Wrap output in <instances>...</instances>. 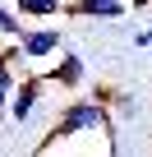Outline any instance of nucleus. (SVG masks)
Wrapping results in <instances>:
<instances>
[{
	"instance_id": "obj_7",
	"label": "nucleus",
	"mask_w": 152,
	"mask_h": 157,
	"mask_svg": "<svg viewBox=\"0 0 152 157\" xmlns=\"http://www.w3.org/2000/svg\"><path fill=\"white\" fill-rule=\"evenodd\" d=\"M28 28H23V19L14 14V10H5V5H0V37H5V42H19Z\"/></svg>"
},
{
	"instance_id": "obj_6",
	"label": "nucleus",
	"mask_w": 152,
	"mask_h": 157,
	"mask_svg": "<svg viewBox=\"0 0 152 157\" xmlns=\"http://www.w3.org/2000/svg\"><path fill=\"white\" fill-rule=\"evenodd\" d=\"M65 10H69L65 0H14V14L19 19H42V23L46 19H60Z\"/></svg>"
},
{
	"instance_id": "obj_2",
	"label": "nucleus",
	"mask_w": 152,
	"mask_h": 157,
	"mask_svg": "<svg viewBox=\"0 0 152 157\" xmlns=\"http://www.w3.org/2000/svg\"><path fill=\"white\" fill-rule=\"evenodd\" d=\"M60 46H65V33H60L55 23H37V28H28V33L19 37V51H23L28 65H32V60H51V56H60Z\"/></svg>"
},
{
	"instance_id": "obj_5",
	"label": "nucleus",
	"mask_w": 152,
	"mask_h": 157,
	"mask_svg": "<svg viewBox=\"0 0 152 157\" xmlns=\"http://www.w3.org/2000/svg\"><path fill=\"white\" fill-rule=\"evenodd\" d=\"M124 5L129 0H74L69 14H79V19H120Z\"/></svg>"
},
{
	"instance_id": "obj_4",
	"label": "nucleus",
	"mask_w": 152,
	"mask_h": 157,
	"mask_svg": "<svg viewBox=\"0 0 152 157\" xmlns=\"http://www.w3.org/2000/svg\"><path fill=\"white\" fill-rule=\"evenodd\" d=\"M42 78H46V83H55V88H83V78H88V65H83V56H74V51H60V56H55V69H46Z\"/></svg>"
},
{
	"instance_id": "obj_1",
	"label": "nucleus",
	"mask_w": 152,
	"mask_h": 157,
	"mask_svg": "<svg viewBox=\"0 0 152 157\" xmlns=\"http://www.w3.org/2000/svg\"><path fill=\"white\" fill-rule=\"evenodd\" d=\"M106 125H111V111H106L97 97H74V102H65V111H60V120L51 125V134H46L42 148H51L55 139H79V134L106 129Z\"/></svg>"
},
{
	"instance_id": "obj_3",
	"label": "nucleus",
	"mask_w": 152,
	"mask_h": 157,
	"mask_svg": "<svg viewBox=\"0 0 152 157\" xmlns=\"http://www.w3.org/2000/svg\"><path fill=\"white\" fill-rule=\"evenodd\" d=\"M42 93H46V78L42 74H23L19 88H14V97H9V120L14 125H28L37 116V106H42Z\"/></svg>"
},
{
	"instance_id": "obj_9",
	"label": "nucleus",
	"mask_w": 152,
	"mask_h": 157,
	"mask_svg": "<svg viewBox=\"0 0 152 157\" xmlns=\"http://www.w3.org/2000/svg\"><path fill=\"white\" fill-rule=\"evenodd\" d=\"M134 46H143V51H152V28H143V33H134Z\"/></svg>"
},
{
	"instance_id": "obj_8",
	"label": "nucleus",
	"mask_w": 152,
	"mask_h": 157,
	"mask_svg": "<svg viewBox=\"0 0 152 157\" xmlns=\"http://www.w3.org/2000/svg\"><path fill=\"white\" fill-rule=\"evenodd\" d=\"M106 111H111V116H115V120H134V111H138V102H134V97H129V93H115V97H111V106H106Z\"/></svg>"
},
{
	"instance_id": "obj_10",
	"label": "nucleus",
	"mask_w": 152,
	"mask_h": 157,
	"mask_svg": "<svg viewBox=\"0 0 152 157\" xmlns=\"http://www.w3.org/2000/svg\"><path fill=\"white\" fill-rule=\"evenodd\" d=\"M129 10H152V0H129Z\"/></svg>"
}]
</instances>
